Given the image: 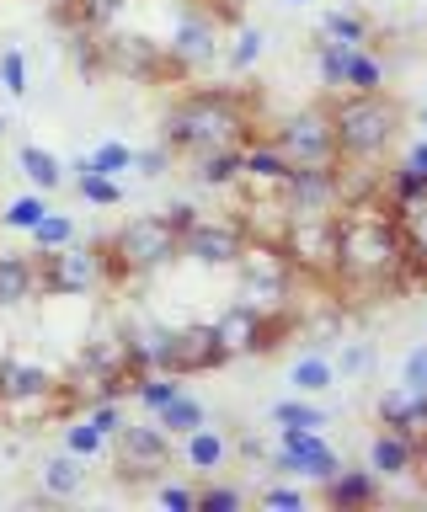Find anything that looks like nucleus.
<instances>
[{
	"mask_svg": "<svg viewBox=\"0 0 427 512\" xmlns=\"http://www.w3.org/2000/svg\"><path fill=\"white\" fill-rule=\"evenodd\" d=\"M385 198L353 203L337 214V288L353 294H406V240Z\"/></svg>",
	"mask_w": 427,
	"mask_h": 512,
	"instance_id": "nucleus-1",
	"label": "nucleus"
},
{
	"mask_svg": "<svg viewBox=\"0 0 427 512\" xmlns=\"http://www.w3.org/2000/svg\"><path fill=\"white\" fill-rule=\"evenodd\" d=\"M251 96L235 86H203L187 91L182 102L166 107L161 118V144L171 155H198L214 144H246L251 139Z\"/></svg>",
	"mask_w": 427,
	"mask_h": 512,
	"instance_id": "nucleus-2",
	"label": "nucleus"
},
{
	"mask_svg": "<svg viewBox=\"0 0 427 512\" xmlns=\"http://www.w3.org/2000/svg\"><path fill=\"white\" fill-rule=\"evenodd\" d=\"M326 112H331V134H337V155L353 160H379L406 123L401 102H390L385 91H331Z\"/></svg>",
	"mask_w": 427,
	"mask_h": 512,
	"instance_id": "nucleus-3",
	"label": "nucleus"
},
{
	"mask_svg": "<svg viewBox=\"0 0 427 512\" xmlns=\"http://www.w3.org/2000/svg\"><path fill=\"white\" fill-rule=\"evenodd\" d=\"M97 256H102V272L107 283H123V278H145V272H161L166 262H177V230L161 219V214H139L129 219L123 230H113L107 240H97Z\"/></svg>",
	"mask_w": 427,
	"mask_h": 512,
	"instance_id": "nucleus-4",
	"label": "nucleus"
},
{
	"mask_svg": "<svg viewBox=\"0 0 427 512\" xmlns=\"http://www.w3.org/2000/svg\"><path fill=\"white\" fill-rule=\"evenodd\" d=\"M235 278H241V304H251L257 315L294 304V262L278 240H246V251L235 256Z\"/></svg>",
	"mask_w": 427,
	"mask_h": 512,
	"instance_id": "nucleus-5",
	"label": "nucleus"
},
{
	"mask_svg": "<svg viewBox=\"0 0 427 512\" xmlns=\"http://www.w3.org/2000/svg\"><path fill=\"white\" fill-rule=\"evenodd\" d=\"M97 64H102V75H129V80H171L177 75L166 43L145 38V32H107V27H97Z\"/></svg>",
	"mask_w": 427,
	"mask_h": 512,
	"instance_id": "nucleus-6",
	"label": "nucleus"
},
{
	"mask_svg": "<svg viewBox=\"0 0 427 512\" xmlns=\"http://www.w3.org/2000/svg\"><path fill=\"white\" fill-rule=\"evenodd\" d=\"M246 219H235V214H198L187 230L177 235V251L187 256V262H198V267H235V256L246 251Z\"/></svg>",
	"mask_w": 427,
	"mask_h": 512,
	"instance_id": "nucleus-7",
	"label": "nucleus"
},
{
	"mask_svg": "<svg viewBox=\"0 0 427 512\" xmlns=\"http://www.w3.org/2000/svg\"><path fill=\"white\" fill-rule=\"evenodd\" d=\"M33 272H38V294L43 299H75L86 288H97L107 272H102V256L97 246H65V251H33Z\"/></svg>",
	"mask_w": 427,
	"mask_h": 512,
	"instance_id": "nucleus-8",
	"label": "nucleus"
},
{
	"mask_svg": "<svg viewBox=\"0 0 427 512\" xmlns=\"http://www.w3.org/2000/svg\"><path fill=\"white\" fill-rule=\"evenodd\" d=\"M166 54L177 64V75L209 70L214 59H225V22H219L209 6H187L182 22L171 27V38H166Z\"/></svg>",
	"mask_w": 427,
	"mask_h": 512,
	"instance_id": "nucleus-9",
	"label": "nucleus"
},
{
	"mask_svg": "<svg viewBox=\"0 0 427 512\" xmlns=\"http://www.w3.org/2000/svg\"><path fill=\"white\" fill-rule=\"evenodd\" d=\"M283 251L299 278H337V214H315V219H289L283 230Z\"/></svg>",
	"mask_w": 427,
	"mask_h": 512,
	"instance_id": "nucleus-10",
	"label": "nucleus"
},
{
	"mask_svg": "<svg viewBox=\"0 0 427 512\" xmlns=\"http://www.w3.org/2000/svg\"><path fill=\"white\" fill-rule=\"evenodd\" d=\"M273 144L289 155V166H337V134H331L326 102L321 107H299L294 118H283Z\"/></svg>",
	"mask_w": 427,
	"mask_h": 512,
	"instance_id": "nucleus-11",
	"label": "nucleus"
},
{
	"mask_svg": "<svg viewBox=\"0 0 427 512\" xmlns=\"http://www.w3.org/2000/svg\"><path fill=\"white\" fill-rule=\"evenodd\" d=\"M113 448L123 480H155L161 470H171V432L161 422H123L113 432Z\"/></svg>",
	"mask_w": 427,
	"mask_h": 512,
	"instance_id": "nucleus-12",
	"label": "nucleus"
},
{
	"mask_svg": "<svg viewBox=\"0 0 427 512\" xmlns=\"http://www.w3.org/2000/svg\"><path fill=\"white\" fill-rule=\"evenodd\" d=\"M273 470L278 475H305V480H331V475L342 470V454L315 427H283Z\"/></svg>",
	"mask_w": 427,
	"mask_h": 512,
	"instance_id": "nucleus-13",
	"label": "nucleus"
},
{
	"mask_svg": "<svg viewBox=\"0 0 427 512\" xmlns=\"http://www.w3.org/2000/svg\"><path fill=\"white\" fill-rule=\"evenodd\" d=\"M219 363H230V352L219 347L214 320H209V326H177V331H171V342H166V358H161V368H166V374H177V379L209 374V368H219Z\"/></svg>",
	"mask_w": 427,
	"mask_h": 512,
	"instance_id": "nucleus-14",
	"label": "nucleus"
},
{
	"mask_svg": "<svg viewBox=\"0 0 427 512\" xmlns=\"http://www.w3.org/2000/svg\"><path fill=\"white\" fill-rule=\"evenodd\" d=\"M81 368H91V374H107V379H129L139 374L134 368V347H129V331H97L86 336L81 358H75Z\"/></svg>",
	"mask_w": 427,
	"mask_h": 512,
	"instance_id": "nucleus-15",
	"label": "nucleus"
},
{
	"mask_svg": "<svg viewBox=\"0 0 427 512\" xmlns=\"http://www.w3.org/2000/svg\"><path fill=\"white\" fill-rule=\"evenodd\" d=\"M379 496H385V480H379L374 470H347V464H342L331 480H321V502L342 507V512L347 507H374Z\"/></svg>",
	"mask_w": 427,
	"mask_h": 512,
	"instance_id": "nucleus-16",
	"label": "nucleus"
},
{
	"mask_svg": "<svg viewBox=\"0 0 427 512\" xmlns=\"http://www.w3.org/2000/svg\"><path fill=\"white\" fill-rule=\"evenodd\" d=\"M59 390V374L54 368H43L33 358H17V352H6L0 358V400H17V395H49Z\"/></svg>",
	"mask_w": 427,
	"mask_h": 512,
	"instance_id": "nucleus-17",
	"label": "nucleus"
},
{
	"mask_svg": "<svg viewBox=\"0 0 427 512\" xmlns=\"http://www.w3.org/2000/svg\"><path fill=\"white\" fill-rule=\"evenodd\" d=\"M214 336H219V347H225L230 358H246V352H257V347H262V315L251 310V304L235 299L230 310L214 320Z\"/></svg>",
	"mask_w": 427,
	"mask_h": 512,
	"instance_id": "nucleus-18",
	"label": "nucleus"
},
{
	"mask_svg": "<svg viewBox=\"0 0 427 512\" xmlns=\"http://www.w3.org/2000/svg\"><path fill=\"white\" fill-rule=\"evenodd\" d=\"M289 155L278 150L273 139H246L241 144V176L251 187H283V176H289Z\"/></svg>",
	"mask_w": 427,
	"mask_h": 512,
	"instance_id": "nucleus-19",
	"label": "nucleus"
},
{
	"mask_svg": "<svg viewBox=\"0 0 427 512\" xmlns=\"http://www.w3.org/2000/svg\"><path fill=\"white\" fill-rule=\"evenodd\" d=\"M38 299V272H33V251H0V310Z\"/></svg>",
	"mask_w": 427,
	"mask_h": 512,
	"instance_id": "nucleus-20",
	"label": "nucleus"
},
{
	"mask_svg": "<svg viewBox=\"0 0 427 512\" xmlns=\"http://www.w3.org/2000/svg\"><path fill=\"white\" fill-rule=\"evenodd\" d=\"M411 459H417V443L395 427H379L374 443H369V470L379 480H395V475H411Z\"/></svg>",
	"mask_w": 427,
	"mask_h": 512,
	"instance_id": "nucleus-21",
	"label": "nucleus"
},
{
	"mask_svg": "<svg viewBox=\"0 0 427 512\" xmlns=\"http://www.w3.org/2000/svg\"><path fill=\"white\" fill-rule=\"evenodd\" d=\"M342 91H385V59L363 43H342Z\"/></svg>",
	"mask_w": 427,
	"mask_h": 512,
	"instance_id": "nucleus-22",
	"label": "nucleus"
},
{
	"mask_svg": "<svg viewBox=\"0 0 427 512\" xmlns=\"http://www.w3.org/2000/svg\"><path fill=\"white\" fill-rule=\"evenodd\" d=\"M182 459L193 464L198 475H214V470H225V464H230V438L203 422V427H193V432L182 438Z\"/></svg>",
	"mask_w": 427,
	"mask_h": 512,
	"instance_id": "nucleus-23",
	"label": "nucleus"
},
{
	"mask_svg": "<svg viewBox=\"0 0 427 512\" xmlns=\"http://www.w3.org/2000/svg\"><path fill=\"white\" fill-rule=\"evenodd\" d=\"M187 160H193V176L203 187H235L241 182V144H214V150H198Z\"/></svg>",
	"mask_w": 427,
	"mask_h": 512,
	"instance_id": "nucleus-24",
	"label": "nucleus"
},
{
	"mask_svg": "<svg viewBox=\"0 0 427 512\" xmlns=\"http://www.w3.org/2000/svg\"><path fill=\"white\" fill-rule=\"evenodd\" d=\"M86 486V459L81 454H54V459H43V496H59V502H65V496H75Z\"/></svg>",
	"mask_w": 427,
	"mask_h": 512,
	"instance_id": "nucleus-25",
	"label": "nucleus"
},
{
	"mask_svg": "<svg viewBox=\"0 0 427 512\" xmlns=\"http://www.w3.org/2000/svg\"><path fill=\"white\" fill-rule=\"evenodd\" d=\"M155 422H161V427L171 432V438H187V432H193V427H203V422H209V406H203L198 395L177 390V395H171L161 411H155Z\"/></svg>",
	"mask_w": 427,
	"mask_h": 512,
	"instance_id": "nucleus-26",
	"label": "nucleus"
},
{
	"mask_svg": "<svg viewBox=\"0 0 427 512\" xmlns=\"http://www.w3.org/2000/svg\"><path fill=\"white\" fill-rule=\"evenodd\" d=\"M17 166H22V176H27L38 192L65 187V166H59V155L43 150V144H22V150H17Z\"/></svg>",
	"mask_w": 427,
	"mask_h": 512,
	"instance_id": "nucleus-27",
	"label": "nucleus"
},
{
	"mask_svg": "<svg viewBox=\"0 0 427 512\" xmlns=\"http://www.w3.org/2000/svg\"><path fill=\"white\" fill-rule=\"evenodd\" d=\"M315 38H331V43H363V48H374V22L363 11H326L321 16V32Z\"/></svg>",
	"mask_w": 427,
	"mask_h": 512,
	"instance_id": "nucleus-28",
	"label": "nucleus"
},
{
	"mask_svg": "<svg viewBox=\"0 0 427 512\" xmlns=\"http://www.w3.org/2000/svg\"><path fill=\"white\" fill-rule=\"evenodd\" d=\"M289 384H294L299 395H326L331 384H337V363H331L326 352H305V358H294Z\"/></svg>",
	"mask_w": 427,
	"mask_h": 512,
	"instance_id": "nucleus-29",
	"label": "nucleus"
},
{
	"mask_svg": "<svg viewBox=\"0 0 427 512\" xmlns=\"http://www.w3.org/2000/svg\"><path fill=\"white\" fill-rule=\"evenodd\" d=\"M75 171H102V176H129L134 171V144H118V139H107L97 144L91 155L75 160Z\"/></svg>",
	"mask_w": 427,
	"mask_h": 512,
	"instance_id": "nucleus-30",
	"label": "nucleus"
},
{
	"mask_svg": "<svg viewBox=\"0 0 427 512\" xmlns=\"http://www.w3.org/2000/svg\"><path fill=\"white\" fill-rule=\"evenodd\" d=\"M27 235H33V251H65V246H75V219L49 208V214H43Z\"/></svg>",
	"mask_w": 427,
	"mask_h": 512,
	"instance_id": "nucleus-31",
	"label": "nucleus"
},
{
	"mask_svg": "<svg viewBox=\"0 0 427 512\" xmlns=\"http://www.w3.org/2000/svg\"><path fill=\"white\" fill-rule=\"evenodd\" d=\"M273 422H278V427H315V432H321L331 416H326V406H315V400L294 395V400H278V406H273Z\"/></svg>",
	"mask_w": 427,
	"mask_h": 512,
	"instance_id": "nucleus-32",
	"label": "nucleus"
},
{
	"mask_svg": "<svg viewBox=\"0 0 427 512\" xmlns=\"http://www.w3.org/2000/svg\"><path fill=\"white\" fill-rule=\"evenodd\" d=\"M75 192H81L86 203H97V208H118L123 203L118 176H102V171H75Z\"/></svg>",
	"mask_w": 427,
	"mask_h": 512,
	"instance_id": "nucleus-33",
	"label": "nucleus"
},
{
	"mask_svg": "<svg viewBox=\"0 0 427 512\" xmlns=\"http://www.w3.org/2000/svg\"><path fill=\"white\" fill-rule=\"evenodd\" d=\"M107 443H113V438H107V432H97V427H91V422H86L81 411L70 416V427H65V448H70V454H81V459H97V454H102Z\"/></svg>",
	"mask_w": 427,
	"mask_h": 512,
	"instance_id": "nucleus-34",
	"label": "nucleus"
},
{
	"mask_svg": "<svg viewBox=\"0 0 427 512\" xmlns=\"http://www.w3.org/2000/svg\"><path fill=\"white\" fill-rule=\"evenodd\" d=\"M49 214V203H43V192H27V198H11L6 214H0V224L6 230H33V224Z\"/></svg>",
	"mask_w": 427,
	"mask_h": 512,
	"instance_id": "nucleus-35",
	"label": "nucleus"
},
{
	"mask_svg": "<svg viewBox=\"0 0 427 512\" xmlns=\"http://www.w3.org/2000/svg\"><path fill=\"white\" fill-rule=\"evenodd\" d=\"M0 91H6V96H27V54L17 43L0 48Z\"/></svg>",
	"mask_w": 427,
	"mask_h": 512,
	"instance_id": "nucleus-36",
	"label": "nucleus"
},
{
	"mask_svg": "<svg viewBox=\"0 0 427 512\" xmlns=\"http://www.w3.org/2000/svg\"><path fill=\"white\" fill-rule=\"evenodd\" d=\"M262 48H267V32L262 27H241L235 32V48H225L230 70H251V64L262 59Z\"/></svg>",
	"mask_w": 427,
	"mask_h": 512,
	"instance_id": "nucleus-37",
	"label": "nucleus"
},
{
	"mask_svg": "<svg viewBox=\"0 0 427 512\" xmlns=\"http://www.w3.org/2000/svg\"><path fill=\"white\" fill-rule=\"evenodd\" d=\"M331 363H337L342 379H363L374 368V347L369 342H342V358H331Z\"/></svg>",
	"mask_w": 427,
	"mask_h": 512,
	"instance_id": "nucleus-38",
	"label": "nucleus"
},
{
	"mask_svg": "<svg viewBox=\"0 0 427 512\" xmlns=\"http://www.w3.org/2000/svg\"><path fill=\"white\" fill-rule=\"evenodd\" d=\"M395 432H406L411 443L427 438V395H411V400H406V411H401V422H395Z\"/></svg>",
	"mask_w": 427,
	"mask_h": 512,
	"instance_id": "nucleus-39",
	"label": "nucleus"
},
{
	"mask_svg": "<svg viewBox=\"0 0 427 512\" xmlns=\"http://www.w3.org/2000/svg\"><path fill=\"white\" fill-rule=\"evenodd\" d=\"M241 502H246V496L235 491V486H214V480L198 491V507H203V512H235Z\"/></svg>",
	"mask_w": 427,
	"mask_h": 512,
	"instance_id": "nucleus-40",
	"label": "nucleus"
},
{
	"mask_svg": "<svg viewBox=\"0 0 427 512\" xmlns=\"http://www.w3.org/2000/svg\"><path fill=\"white\" fill-rule=\"evenodd\" d=\"M406 400H411V390H406V384H390V390L379 395V406H374V416H379V427H395V422H401Z\"/></svg>",
	"mask_w": 427,
	"mask_h": 512,
	"instance_id": "nucleus-41",
	"label": "nucleus"
},
{
	"mask_svg": "<svg viewBox=\"0 0 427 512\" xmlns=\"http://www.w3.org/2000/svg\"><path fill=\"white\" fill-rule=\"evenodd\" d=\"M171 160H177V155H171L166 144H150V150H134V171L139 176H166Z\"/></svg>",
	"mask_w": 427,
	"mask_h": 512,
	"instance_id": "nucleus-42",
	"label": "nucleus"
},
{
	"mask_svg": "<svg viewBox=\"0 0 427 512\" xmlns=\"http://www.w3.org/2000/svg\"><path fill=\"white\" fill-rule=\"evenodd\" d=\"M401 384H406L411 395H427V347H411V352H406Z\"/></svg>",
	"mask_w": 427,
	"mask_h": 512,
	"instance_id": "nucleus-43",
	"label": "nucleus"
},
{
	"mask_svg": "<svg viewBox=\"0 0 427 512\" xmlns=\"http://www.w3.org/2000/svg\"><path fill=\"white\" fill-rule=\"evenodd\" d=\"M198 214H203V208H198V203H187V198H177V203H166V208H161V219H166L177 235H182V230H187V224H193Z\"/></svg>",
	"mask_w": 427,
	"mask_h": 512,
	"instance_id": "nucleus-44",
	"label": "nucleus"
},
{
	"mask_svg": "<svg viewBox=\"0 0 427 512\" xmlns=\"http://www.w3.org/2000/svg\"><path fill=\"white\" fill-rule=\"evenodd\" d=\"M262 502H267V507H305L310 496L299 491V486H267V491H262Z\"/></svg>",
	"mask_w": 427,
	"mask_h": 512,
	"instance_id": "nucleus-45",
	"label": "nucleus"
},
{
	"mask_svg": "<svg viewBox=\"0 0 427 512\" xmlns=\"http://www.w3.org/2000/svg\"><path fill=\"white\" fill-rule=\"evenodd\" d=\"M161 502L177 507V512H187V507H198V491H187V486H161Z\"/></svg>",
	"mask_w": 427,
	"mask_h": 512,
	"instance_id": "nucleus-46",
	"label": "nucleus"
},
{
	"mask_svg": "<svg viewBox=\"0 0 427 512\" xmlns=\"http://www.w3.org/2000/svg\"><path fill=\"white\" fill-rule=\"evenodd\" d=\"M235 454L251 459V464H262V459H267V443H262V438H251V432H241V438H235Z\"/></svg>",
	"mask_w": 427,
	"mask_h": 512,
	"instance_id": "nucleus-47",
	"label": "nucleus"
},
{
	"mask_svg": "<svg viewBox=\"0 0 427 512\" xmlns=\"http://www.w3.org/2000/svg\"><path fill=\"white\" fill-rule=\"evenodd\" d=\"M411 475H417V480H422V486H427V438L417 443V459H411Z\"/></svg>",
	"mask_w": 427,
	"mask_h": 512,
	"instance_id": "nucleus-48",
	"label": "nucleus"
},
{
	"mask_svg": "<svg viewBox=\"0 0 427 512\" xmlns=\"http://www.w3.org/2000/svg\"><path fill=\"white\" fill-rule=\"evenodd\" d=\"M417 123H422V139H427V107H422V112H417Z\"/></svg>",
	"mask_w": 427,
	"mask_h": 512,
	"instance_id": "nucleus-49",
	"label": "nucleus"
},
{
	"mask_svg": "<svg viewBox=\"0 0 427 512\" xmlns=\"http://www.w3.org/2000/svg\"><path fill=\"white\" fill-rule=\"evenodd\" d=\"M283 6H310V0H283Z\"/></svg>",
	"mask_w": 427,
	"mask_h": 512,
	"instance_id": "nucleus-50",
	"label": "nucleus"
}]
</instances>
